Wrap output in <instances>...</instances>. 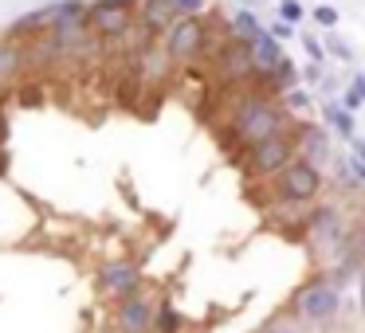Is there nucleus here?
I'll use <instances>...</instances> for the list:
<instances>
[{
	"label": "nucleus",
	"instance_id": "f257e3e1",
	"mask_svg": "<svg viewBox=\"0 0 365 333\" xmlns=\"http://www.w3.org/2000/svg\"><path fill=\"white\" fill-rule=\"evenodd\" d=\"M232 118H236V130H232V142L236 145H255L271 134H283L287 130V110L279 102H267L259 90H247L232 102Z\"/></svg>",
	"mask_w": 365,
	"mask_h": 333
},
{
	"label": "nucleus",
	"instance_id": "f03ea898",
	"mask_svg": "<svg viewBox=\"0 0 365 333\" xmlns=\"http://www.w3.org/2000/svg\"><path fill=\"white\" fill-rule=\"evenodd\" d=\"M205 40H208V32H205V24H200L197 16H177L173 24L165 28V51L173 59L200 56V51H205Z\"/></svg>",
	"mask_w": 365,
	"mask_h": 333
},
{
	"label": "nucleus",
	"instance_id": "7ed1b4c3",
	"mask_svg": "<svg viewBox=\"0 0 365 333\" xmlns=\"http://www.w3.org/2000/svg\"><path fill=\"white\" fill-rule=\"evenodd\" d=\"M318 189H322V176H318V169L307 165V161H291V165L279 169V196L283 200L307 204V200L318 196Z\"/></svg>",
	"mask_w": 365,
	"mask_h": 333
},
{
	"label": "nucleus",
	"instance_id": "20e7f679",
	"mask_svg": "<svg viewBox=\"0 0 365 333\" xmlns=\"http://www.w3.org/2000/svg\"><path fill=\"white\" fill-rule=\"evenodd\" d=\"M291 161H294V142L287 134H271V137H263V142L252 145L247 165H252L255 173H279V169L291 165Z\"/></svg>",
	"mask_w": 365,
	"mask_h": 333
},
{
	"label": "nucleus",
	"instance_id": "39448f33",
	"mask_svg": "<svg viewBox=\"0 0 365 333\" xmlns=\"http://www.w3.org/2000/svg\"><path fill=\"white\" fill-rule=\"evenodd\" d=\"M216 71H220L224 83H244L255 75V63L247 56V43L244 40H228L220 51H216Z\"/></svg>",
	"mask_w": 365,
	"mask_h": 333
},
{
	"label": "nucleus",
	"instance_id": "423d86ee",
	"mask_svg": "<svg viewBox=\"0 0 365 333\" xmlns=\"http://www.w3.org/2000/svg\"><path fill=\"white\" fill-rule=\"evenodd\" d=\"M83 24H87L91 36L106 40V36H118L122 28L130 24V9H118V4H103V0H98V4L87 9V20H83Z\"/></svg>",
	"mask_w": 365,
	"mask_h": 333
},
{
	"label": "nucleus",
	"instance_id": "0eeeda50",
	"mask_svg": "<svg viewBox=\"0 0 365 333\" xmlns=\"http://www.w3.org/2000/svg\"><path fill=\"white\" fill-rule=\"evenodd\" d=\"M338 310V290L330 282H310L307 290L299 294V314L310 317V322H322Z\"/></svg>",
	"mask_w": 365,
	"mask_h": 333
},
{
	"label": "nucleus",
	"instance_id": "6e6552de",
	"mask_svg": "<svg viewBox=\"0 0 365 333\" xmlns=\"http://www.w3.org/2000/svg\"><path fill=\"white\" fill-rule=\"evenodd\" d=\"M134 59H138V83H165L169 71H173V56L165 48H153V43L138 48Z\"/></svg>",
	"mask_w": 365,
	"mask_h": 333
},
{
	"label": "nucleus",
	"instance_id": "1a4fd4ad",
	"mask_svg": "<svg viewBox=\"0 0 365 333\" xmlns=\"http://www.w3.org/2000/svg\"><path fill=\"white\" fill-rule=\"evenodd\" d=\"M118 325L126 333H145L153 325V302L138 298V294H126V302L118 306Z\"/></svg>",
	"mask_w": 365,
	"mask_h": 333
},
{
	"label": "nucleus",
	"instance_id": "9d476101",
	"mask_svg": "<svg viewBox=\"0 0 365 333\" xmlns=\"http://www.w3.org/2000/svg\"><path fill=\"white\" fill-rule=\"evenodd\" d=\"M103 290L114 294V298H126V294L138 290V270L130 263H114V267L103 270Z\"/></svg>",
	"mask_w": 365,
	"mask_h": 333
},
{
	"label": "nucleus",
	"instance_id": "9b49d317",
	"mask_svg": "<svg viewBox=\"0 0 365 333\" xmlns=\"http://www.w3.org/2000/svg\"><path fill=\"white\" fill-rule=\"evenodd\" d=\"M181 12L173 9V0H142V24L150 32H165Z\"/></svg>",
	"mask_w": 365,
	"mask_h": 333
},
{
	"label": "nucleus",
	"instance_id": "f8f14e48",
	"mask_svg": "<svg viewBox=\"0 0 365 333\" xmlns=\"http://www.w3.org/2000/svg\"><path fill=\"white\" fill-rule=\"evenodd\" d=\"M247 56H252L255 71H259V67H271V63H279V59H283V56H279V43L271 40V36H263V32L255 36L252 43H247Z\"/></svg>",
	"mask_w": 365,
	"mask_h": 333
},
{
	"label": "nucleus",
	"instance_id": "ddd939ff",
	"mask_svg": "<svg viewBox=\"0 0 365 333\" xmlns=\"http://www.w3.org/2000/svg\"><path fill=\"white\" fill-rule=\"evenodd\" d=\"M24 67V51L9 48V43H0V83H12Z\"/></svg>",
	"mask_w": 365,
	"mask_h": 333
},
{
	"label": "nucleus",
	"instance_id": "4468645a",
	"mask_svg": "<svg viewBox=\"0 0 365 333\" xmlns=\"http://www.w3.org/2000/svg\"><path fill=\"white\" fill-rule=\"evenodd\" d=\"M294 204H299V200H287L283 208H271V220H275L279 228H302L310 216L302 212V208H294Z\"/></svg>",
	"mask_w": 365,
	"mask_h": 333
},
{
	"label": "nucleus",
	"instance_id": "2eb2a0df",
	"mask_svg": "<svg viewBox=\"0 0 365 333\" xmlns=\"http://www.w3.org/2000/svg\"><path fill=\"white\" fill-rule=\"evenodd\" d=\"M232 36H236V40H244V43H252L255 36H259V24H255L252 12H240V16H232Z\"/></svg>",
	"mask_w": 365,
	"mask_h": 333
},
{
	"label": "nucleus",
	"instance_id": "dca6fc26",
	"mask_svg": "<svg viewBox=\"0 0 365 333\" xmlns=\"http://www.w3.org/2000/svg\"><path fill=\"white\" fill-rule=\"evenodd\" d=\"M326 118H330V126L338 130L341 137H354V118H349V114L341 110V106H334V102H330V106H326Z\"/></svg>",
	"mask_w": 365,
	"mask_h": 333
},
{
	"label": "nucleus",
	"instance_id": "f3484780",
	"mask_svg": "<svg viewBox=\"0 0 365 333\" xmlns=\"http://www.w3.org/2000/svg\"><path fill=\"white\" fill-rule=\"evenodd\" d=\"M158 329H161V333H177V329H181V314H177L173 306H161V314H158Z\"/></svg>",
	"mask_w": 365,
	"mask_h": 333
},
{
	"label": "nucleus",
	"instance_id": "a211bd4d",
	"mask_svg": "<svg viewBox=\"0 0 365 333\" xmlns=\"http://www.w3.org/2000/svg\"><path fill=\"white\" fill-rule=\"evenodd\" d=\"M287 106H291V110H307V106H310V98L302 95V90H291V95H287Z\"/></svg>",
	"mask_w": 365,
	"mask_h": 333
},
{
	"label": "nucleus",
	"instance_id": "6ab92c4d",
	"mask_svg": "<svg viewBox=\"0 0 365 333\" xmlns=\"http://www.w3.org/2000/svg\"><path fill=\"white\" fill-rule=\"evenodd\" d=\"M314 20H318V24H326V28H334L338 12H334V9H326V4H322V9H314Z\"/></svg>",
	"mask_w": 365,
	"mask_h": 333
},
{
	"label": "nucleus",
	"instance_id": "aec40b11",
	"mask_svg": "<svg viewBox=\"0 0 365 333\" xmlns=\"http://www.w3.org/2000/svg\"><path fill=\"white\" fill-rule=\"evenodd\" d=\"M279 12H283L287 20H302V9L294 4V0H283V4H279Z\"/></svg>",
	"mask_w": 365,
	"mask_h": 333
},
{
	"label": "nucleus",
	"instance_id": "412c9836",
	"mask_svg": "<svg viewBox=\"0 0 365 333\" xmlns=\"http://www.w3.org/2000/svg\"><path fill=\"white\" fill-rule=\"evenodd\" d=\"M173 9L177 12H197V9H205V0H173Z\"/></svg>",
	"mask_w": 365,
	"mask_h": 333
},
{
	"label": "nucleus",
	"instance_id": "4be33fe9",
	"mask_svg": "<svg viewBox=\"0 0 365 333\" xmlns=\"http://www.w3.org/2000/svg\"><path fill=\"white\" fill-rule=\"evenodd\" d=\"M346 102L349 106H361V79L354 83V87H349V95H346Z\"/></svg>",
	"mask_w": 365,
	"mask_h": 333
},
{
	"label": "nucleus",
	"instance_id": "5701e85b",
	"mask_svg": "<svg viewBox=\"0 0 365 333\" xmlns=\"http://www.w3.org/2000/svg\"><path fill=\"white\" fill-rule=\"evenodd\" d=\"M103 4H118V9H130V0H103Z\"/></svg>",
	"mask_w": 365,
	"mask_h": 333
},
{
	"label": "nucleus",
	"instance_id": "b1692460",
	"mask_svg": "<svg viewBox=\"0 0 365 333\" xmlns=\"http://www.w3.org/2000/svg\"><path fill=\"white\" fill-rule=\"evenodd\" d=\"M279 333H291V329H279Z\"/></svg>",
	"mask_w": 365,
	"mask_h": 333
}]
</instances>
